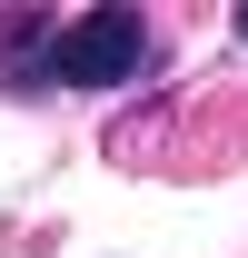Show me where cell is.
Returning <instances> with one entry per match:
<instances>
[{
	"mask_svg": "<svg viewBox=\"0 0 248 258\" xmlns=\"http://www.w3.org/2000/svg\"><path fill=\"white\" fill-rule=\"evenodd\" d=\"M159 60V30L139 10H0V90L50 99V90H129Z\"/></svg>",
	"mask_w": 248,
	"mask_h": 258,
	"instance_id": "6da1fadb",
	"label": "cell"
},
{
	"mask_svg": "<svg viewBox=\"0 0 248 258\" xmlns=\"http://www.w3.org/2000/svg\"><path fill=\"white\" fill-rule=\"evenodd\" d=\"M238 40H248V10H238Z\"/></svg>",
	"mask_w": 248,
	"mask_h": 258,
	"instance_id": "7a4b0ae2",
	"label": "cell"
}]
</instances>
